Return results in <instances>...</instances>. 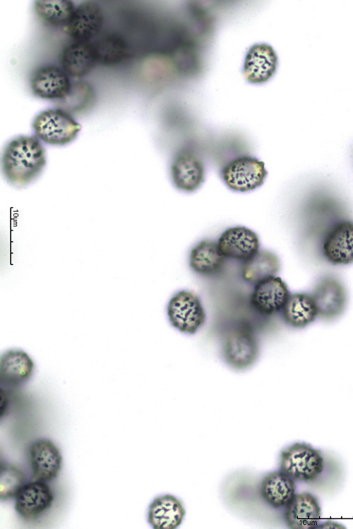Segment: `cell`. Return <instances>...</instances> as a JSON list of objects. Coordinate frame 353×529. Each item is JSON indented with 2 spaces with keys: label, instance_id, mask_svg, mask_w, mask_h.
I'll use <instances>...</instances> for the list:
<instances>
[{
  "label": "cell",
  "instance_id": "6da1fadb",
  "mask_svg": "<svg viewBox=\"0 0 353 529\" xmlns=\"http://www.w3.org/2000/svg\"><path fill=\"white\" fill-rule=\"evenodd\" d=\"M45 164L44 149L34 136L20 135L11 140L1 157V169L5 178L18 186L35 180Z\"/></svg>",
  "mask_w": 353,
  "mask_h": 529
},
{
  "label": "cell",
  "instance_id": "7a4b0ae2",
  "mask_svg": "<svg viewBox=\"0 0 353 529\" xmlns=\"http://www.w3.org/2000/svg\"><path fill=\"white\" fill-rule=\"evenodd\" d=\"M280 469L295 481L311 482L323 471L324 459L311 444L296 442L282 451Z\"/></svg>",
  "mask_w": 353,
  "mask_h": 529
},
{
  "label": "cell",
  "instance_id": "3957f363",
  "mask_svg": "<svg viewBox=\"0 0 353 529\" xmlns=\"http://www.w3.org/2000/svg\"><path fill=\"white\" fill-rule=\"evenodd\" d=\"M36 136L52 145H65L72 142L81 126L66 111L47 109L37 115L32 122Z\"/></svg>",
  "mask_w": 353,
  "mask_h": 529
},
{
  "label": "cell",
  "instance_id": "277c9868",
  "mask_svg": "<svg viewBox=\"0 0 353 529\" xmlns=\"http://www.w3.org/2000/svg\"><path fill=\"white\" fill-rule=\"evenodd\" d=\"M167 314L171 325L187 334L196 333L206 318L199 298L189 291H180L171 298Z\"/></svg>",
  "mask_w": 353,
  "mask_h": 529
},
{
  "label": "cell",
  "instance_id": "5b68a950",
  "mask_svg": "<svg viewBox=\"0 0 353 529\" xmlns=\"http://www.w3.org/2000/svg\"><path fill=\"white\" fill-rule=\"evenodd\" d=\"M225 362L237 370L250 368L257 360L259 345L253 333L244 327L230 330L225 336L222 346Z\"/></svg>",
  "mask_w": 353,
  "mask_h": 529
},
{
  "label": "cell",
  "instance_id": "8992f818",
  "mask_svg": "<svg viewBox=\"0 0 353 529\" xmlns=\"http://www.w3.org/2000/svg\"><path fill=\"white\" fill-rule=\"evenodd\" d=\"M268 174L265 164L256 158L243 156L227 164L222 178L227 186L237 192H249L260 187Z\"/></svg>",
  "mask_w": 353,
  "mask_h": 529
},
{
  "label": "cell",
  "instance_id": "52a82bcc",
  "mask_svg": "<svg viewBox=\"0 0 353 529\" xmlns=\"http://www.w3.org/2000/svg\"><path fill=\"white\" fill-rule=\"evenodd\" d=\"M316 305L318 317L333 320L345 310L347 294L343 284L333 276H325L316 284L310 294Z\"/></svg>",
  "mask_w": 353,
  "mask_h": 529
},
{
  "label": "cell",
  "instance_id": "ba28073f",
  "mask_svg": "<svg viewBox=\"0 0 353 529\" xmlns=\"http://www.w3.org/2000/svg\"><path fill=\"white\" fill-rule=\"evenodd\" d=\"M15 499L18 513L25 520L32 521L52 506L54 494L45 482L33 480L25 484Z\"/></svg>",
  "mask_w": 353,
  "mask_h": 529
},
{
  "label": "cell",
  "instance_id": "9c48e42d",
  "mask_svg": "<svg viewBox=\"0 0 353 529\" xmlns=\"http://www.w3.org/2000/svg\"><path fill=\"white\" fill-rule=\"evenodd\" d=\"M289 295L286 283L279 276H272L255 284L250 303L258 313L270 316L282 310Z\"/></svg>",
  "mask_w": 353,
  "mask_h": 529
},
{
  "label": "cell",
  "instance_id": "30bf717a",
  "mask_svg": "<svg viewBox=\"0 0 353 529\" xmlns=\"http://www.w3.org/2000/svg\"><path fill=\"white\" fill-rule=\"evenodd\" d=\"M277 66L278 58L275 49L270 44L258 43L247 51L242 73L248 82L262 84L274 75Z\"/></svg>",
  "mask_w": 353,
  "mask_h": 529
},
{
  "label": "cell",
  "instance_id": "8fae6325",
  "mask_svg": "<svg viewBox=\"0 0 353 529\" xmlns=\"http://www.w3.org/2000/svg\"><path fill=\"white\" fill-rule=\"evenodd\" d=\"M170 171L174 186L186 193L194 192L205 180V168L202 161L189 150L181 151L174 156Z\"/></svg>",
  "mask_w": 353,
  "mask_h": 529
},
{
  "label": "cell",
  "instance_id": "7c38bea8",
  "mask_svg": "<svg viewBox=\"0 0 353 529\" xmlns=\"http://www.w3.org/2000/svg\"><path fill=\"white\" fill-rule=\"evenodd\" d=\"M323 254L332 264L353 262V221L343 220L335 224L323 243Z\"/></svg>",
  "mask_w": 353,
  "mask_h": 529
},
{
  "label": "cell",
  "instance_id": "4fadbf2b",
  "mask_svg": "<svg viewBox=\"0 0 353 529\" xmlns=\"http://www.w3.org/2000/svg\"><path fill=\"white\" fill-rule=\"evenodd\" d=\"M217 243L225 257L244 262L254 255L259 249L258 235L245 226L226 229Z\"/></svg>",
  "mask_w": 353,
  "mask_h": 529
},
{
  "label": "cell",
  "instance_id": "5bb4252c",
  "mask_svg": "<svg viewBox=\"0 0 353 529\" xmlns=\"http://www.w3.org/2000/svg\"><path fill=\"white\" fill-rule=\"evenodd\" d=\"M32 480L48 482L58 475L62 464L59 449L50 440L34 442L30 449Z\"/></svg>",
  "mask_w": 353,
  "mask_h": 529
},
{
  "label": "cell",
  "instance_id": "9a60e30c",
  "mask_svg": "<svg viewBox=\"0 0 353 529\" xmlns=\"http://www.w3.org/2000/svg\"><path fill=\"white\" fill-rule=\"evenodd\" d=\"M103 20L102 9L97 4L83 2L75 8L64 30L75 40L90 41L100 32Z\"/></svg>",
  "mask_w": 353,
  "mask_h": 529
},
{
  "label": "cell",
  "instance_id": "2e32d148",
  "mask_svg": "<svg viewBox=\"0 0 353 529\" xmlns=\"http://www.w3.org/2000/svg\"><path fill=\"white\" fill-rule=\"evenodd\" d=\"M30 84L33 93L43 99H66L71 91L67 73L54 66H45L36 70Z\"/></svg>",
  "mask_w": 353,
  "mask_h": 529
},
{
  "label": "cell",
  "instance_id": "e0dca14e",
  "mask_svg": "<svg viewBox=\"0 0 353 529\" xmlns=\"http://www.w3.org/2000/svg\"><path fill=\"white\" fill-rule=\"evenodd\" d=\"M284 516L289 528H316L321 517L318 500L307 492L295 494L285 506Z\"/></svg>",
  "mask_w": 353,
  "mask_h": 529
},
{
  "label": "cell",
  "instance_id": "ac0fdd59",
  "mask_svg": "<svg viewBox=\"0 0 353 529\" xmlns=\"http://www.w3.org/2000/svg\"><path fill=\"white\" fill-rule=\"evenodd\" d=\"M185 513L181 501L167 494L156 497L150 504L148 521L155 529H174L180 525Z\"/></svg>",
  "mask_w": 353,
  "mask_h": 529
},
{
  "label": "cell",
  "instance_id": "d6986e66",
  "mask_svg": "<svg viewBox=\"0 0 353 529\" xmlns=\"http://www.w3.org/2000/svg\"><path fill=\"white\" fill-rule=\"evenodd\" d=\"M63 70L72 77H81L93 68L97 59L93 43L75 40L63 49L61 57Z\"/></svg>",
  "mask_w": 353,
  "mask_h": 529
},
{
  "label": "cell",
  "instance_id": "ffe728a7",
  "mask_svg": "<svg viewBox=\"0 0 353 529\" xmlns=\"http://www.w3.org/2000/svg\"><path fill=\"white\" fill-rule=\"evenodd\" d=\"M34 363L23 351L11 349L4 353L0 359L1 382L8 386H18L32 375Z\"/></svg>",
  "mask_w": 353,
  "mask_h": 529
},
{
  "label": "cell",
  "instance_id": "44dd1931",
  "mask_svg": "<svg viewBox=\"0 0 353 529\" xmlns=\"http://www.w3.org/2000/svg\"><path fill=\"white\" fill-rule=\"evenodd\" d=\"M295 491L294 480L281 470L269 473L261 482L263 499L275 509L286 506L295 495Z\"/></svg>",
  "mask_w": 353,
  "mask_h": 529
},
{
  "label": "cell",
  "instance_id": "7402d4cb",
  "mask_svg": "<svg viewBox=\"0 0 353 529\" xmlns=\"http://www.w3.org/2000/svg\"><path fill=\"white\" fill-rule=\"evenodd\" d=\"M285 322L294 328H304L318 317L317 309L310 294L294 293L289 296L282 310Z\"/></svg>",
  "mask_w": 353,
  "mask_h": 529
},
{
  "label": "cell",
  "instance_id": "603a6c76",
  "mask_svg": "<svg viewBox=\"0 0 353 529\" xmlns=\"http://www.w3.org/2000/svg\"><path fill=\"white\" fill-rule=\"evenodd\" d=\"M225 257L220 253L217 243L205 240L197 243L191 250L189 266L201 275H212L220 272Z\"/></svg>",
  "mask_w": 353,
  "mask_h": 529
},
{
  "label": "cell",
  "instance_id": "cb8c5ba5",
  "mask_svg": "<svg viewBox=\"0 0 353 529\" xmlns=\"http://www.w3.org/2000/svg\"><path fill=\"white\" fill-rule=\"evenodd\" d=\"M280 263L278 257L273 252L258 250L251 258L244 262L241 267L243 279L251 284L268 279L279 272Z\"/></svg>",
  "mask_w": 353,
  "mask_h": 529
},
{
  "label": "cell",
  "instance_id": "d4e9b609",
  "mask_svg": "<svg viewBox=\"0 0 353 529\" xmlns=\"http://www.w3.org/2000/svg\"><path fill=\"white\" fill-rule=\"evenodd\" d=\"M97 62L104 65H115L127 56L126 42L118 35H107L93 43Z\"/></svg>",
  "mask_w": 353,
  "mask_h": 529
},
{
  "label": "cell",
  "instance_id": "484cf974",
  "mask_svg": "<svg viewBox=\"0 0 353 529\" xmlns=\"http://www.w3.org/2000/svg\"><path fill=\"white\" fill-rule=\"evenodd\" d=\"M35 10L38 16L47 23L53 25H66L75 7L70 0H37L35 1Z\"/></svg>",
  "mask_w": 353,
  "mask_h": 529
},
{
  "label": "cell",
  "instance_id": "4316f807",
  "mask_svg": "<svg viewBox=\"0 0 353 529\" xmlns=\"http://www.w3.org/2000/svg\"><path fill=\"white\" fill-rule=\"evenodd\" d=\"M25 485L23 473L16 466L3 463L0 468V497L8 499L16 497Z\"/></svg>",
  "mask_w": 353,
  "mask_h": 529
},
{
  "label": "cell",
  "instance_id": "83f0119b",
  "mask_svg": "<svg viewBox=\"0 0 353 529\" xmlns=\"http://www.w3.org/2000/svg\"><path fill=\"white\" fill-rule=\"evenodd\" d=\"M1 416H2V414H4L5 408L6 407V399L4 394L1 393Z\"/></svg>",
  "mask_w": 353,
  "mask_h": 529
}]
</instances>
